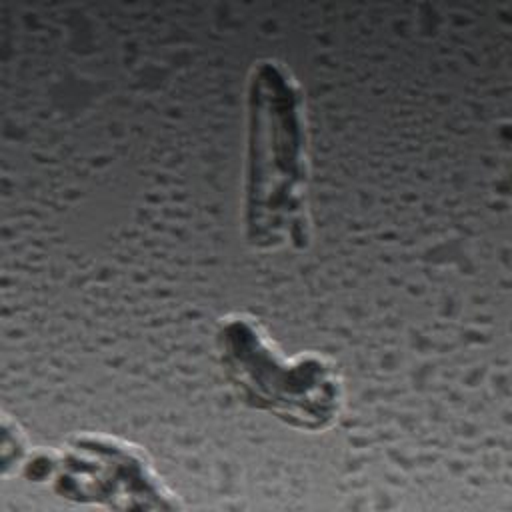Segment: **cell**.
I'll return each mask as SVG.
<instances>
[{
  "label": "cell",
  "instance_id": "obj_4",
  "mask_svg": "<svg viewBox=\"0 0 512 512\" xmlns=\"http://www.w3.org/2000/svg\"><path fill=\"white\" fill-rule=\"evenodd\" d=\"M34 444L28 434L10 414H2V478H10L12 474L20 476L24 462L28 460Z\"/></svg>",
  "mask_w": 512,
  "mask_h": 512
},
{
  "label": "cell",
  "instance_id": "obj_2",
  "mask_svg": "<svg viewBox=\"0 0 512 512\" xmlns=\"http://www.w3.org/2000/svg\"><path fill=\"white\" fill-rule=\"evenodd\" d=\"M214 350L226 382L248 408L310 434L340 420L344 378L330 356L316 350L284 354L248 312L218 318Z\"/></svg>",
  "mask_w": 512,
  "mask_h": 512
},
{
  "label": "cell",
  "instance_id": "obj_3",
  "mask_svg": "<svg viewBox=\"0 0 512 512\" xmlns=\"http://www.w3.org/2000/svg\"><path fill=\"white\" fill-rule=\"evenodd\" d=\"M50 488L68 502L110 510L186 508L142 446L108 432L68 436L56 448Z\"/></svg>",
  "mask_w": 512,
  "mask_h": 512
},
{
  "label": "cell",
  "instance_id": "obj_1",
  "mask_svg": "<svg viewBox=\"0 0 512 512\" xmlns=\"http://www.w3.org/2000/svg\"><path fill=\"white\" fill-rule=\"evenodd\" d=\"M304 90L278 58H258L246 76L242 236L262 254L312 244L310 130Z\"/></svg>",
  "mask_w": 512,
  "mask_h": 512
}]
</instances>
